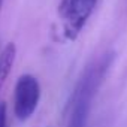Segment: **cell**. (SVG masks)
<instances>
[{
  "mask_svg": "<svg viewBox=\"0 0 127 127\" xmlns=\"http://www.w3.org/2000/svg\"><path fill=\"white\" fill-rule=\"evenodd\" d=\"M112 54H105L103 57L94 60L82 72L70 103H69V117L67 127H85L88 121V115L93 106V100L111 67Z\"/></svg>",
  "mask_w": 127,
  "mask_h": 127,
  "instance_id": "1",
  "label": "cell"
},
{
  "mask_svg": "<svg viewBox=\"0 0 127 127\" xmlns=\"http://www.w3.org/2000/svg\"><path fill=\"white\" fill-rule=\"evenodd\" d=\"M96 5L97 0H61L58 18L61 21V33L67 40L73 42L79 36Z\"/></svg>",
  "mask_w": 127,
  "mask_h": 127,
  "instance_id": "2",
  "label": "cell"
},
{
  "mask_svg": "<svg viewBox=\"0 0 127 127\" xmlns=\"http://www.w3.org/2000/svg\"><path fill=\"white\" fill-rule=\"evenodd\" d=\"M39 79L30 73L21 75L14 88V115L20 121H27L37 109L40 102Z\"/></svg>",
  "mask_w": 127,
  "mask_h": 127,
  "instance_id": "3",
  "label": "cell"
},
{
  "mask_svg": "<svg viewBox=\"0 0 127 127\" xmlns=\"http://www.w3.org/2000/svg\"><path fill=\"white\" fill-rule=\"evenodd\" d=\"M15 58H17V46L14 42H8L0 52V90L3 88L6 79L12 72Z\"/></svg>",
  "mask_w": 127,
  "mask_h": 127,
  "instance_id": "4",
  "label": "cell"
},
{
  "mask_svg": "<svg viewBox=\"0 0 127 127\" xmlns=\"http://www.w3.org/2000/svg\"><path fill=\"white\" fill-rule=\"evenodd\" d=\"M0 127H8V111L5 102H0Z\"/></svg>",
  "mask_w": 127,
  "mask_h": 127,
  "instance_id": "5",
  "label": "cell"
},
{
  "mask_svg": "<svg viewBox=\"0 0 127 127\" xmlns=\"http://www.w3.org/2000/svg\"><path fill=\"white\" fill-rule=\"evenodd\" d=\"M2 6H3V0H0V12H2Z\"/></svg>",
  "mask_w": 127,
  "mask_h": 127,
  "instance_id": "6",
  "label": "cell"
}]
</instances>
